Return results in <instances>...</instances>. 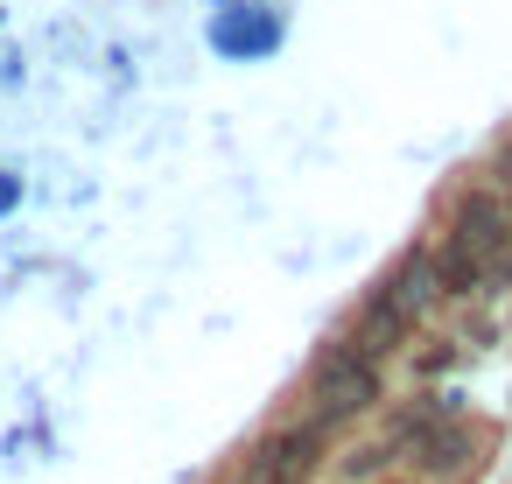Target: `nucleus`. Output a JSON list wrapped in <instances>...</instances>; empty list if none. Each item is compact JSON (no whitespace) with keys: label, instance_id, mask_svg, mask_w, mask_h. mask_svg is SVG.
Instances as JSON below:
<instances>
[{"label":"nucleus","instance_id":"2","mask_svg":"<svg viewBox=\"0 0 512 484\" xmlns=\"http://www.w3.org/2000/svg\"><path fill=\"white\" fill-rule=\"evenodd\" d=\"M435 295H442V281H435V253H407V260L372 288V302L358 309V337H351V351H365V358L400 351V344L414 337V323L435 309Z\"/></svg>","mask_w":512,"mask_h":484},{"label":"nucleus","instance_id":"1","mask_svg":"<svg viewBox=\"0 0 512 484\" xmlns=\"http://www.w3.org/2000/svg\"><path fill=\"white\" fill-rule=\"evenodd\" d=\"M505 260H512V211H505L491 190L463 197L456 218H449V239H442V253H435V281L456 288V295H470V288L498 281Z\"/></svg>","mask_w":512,"mask_h":484},{"label":"nucleus","instance_id":"3","mask_svg":"<svg viewBox=\"0 0 512 484\" xmlns=\"http://www.w3.org/2000/svg\"><path fill=\"white\" fill-rule=\"evenodd\" d=\"M379 400V358H365V351H330L323 365H316V407H309V428H337V421H351V414H365Z\"/></svg>","mask_w":512,"mask_h":484},{"label":"nucleus","instance_id":"4","mask_svg":"<svg viewBox=\"0 0 512 484\" xmlns=\"http://www.w3.org/2000/svg\"><path fill=\"white\" fill-rule=\"evenodd\" d=\"M316 449H323V428H288V435L260 442V456L246 463V484H309Z\"/></svg>","mask_w":512,"mask_h":484}]
</instances>
